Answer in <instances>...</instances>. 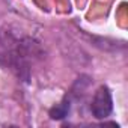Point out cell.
<instances>
[{
    "label": "cell",
    "instance_id": "1",
    "mask_svg": "<svg viewBox=\"0 0 128 128\" xmlns=\"http://www.w3.org/2000/svg\"><path fill=\"white\" fill-rule=\"evenodd\" d=\"M113 110V100H112V92L107 86H101L96 89L92 104H90V112L96 119H106L110 116Z\"/></svg>",
    "mask_w": 128,
    "mask_h": 128
},
{
    "label": "cell",
    "instance_id": "2",
    "mask_svg": "<svg viewBox=\"0 0 128 128\" xmlns=\"http://www.w3.org/2000/svg\"><path fill=\"white\" fill-rule=\"evenodd\" d=\"M68 113H70V100L65 98L60 104H57L56 107L51 108L50 118L51 119H63L65 116H68Z\"/></svg>",
    "mask_w": 128,
    "mask_h": 128
}]
</instances>
